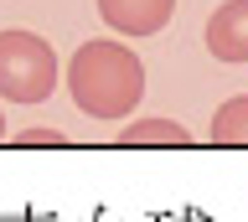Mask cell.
<instances>
[{
  "label": "cell",
  "mask_w": 248,
  "mask_h": 222,
  "mask_svg": "<svg viewBox=\"0 0 248 222\" xmlns=\"http://www.w3.org/2000/svg\"><path fill=\"white\" fill-rule=\"evenodd\" d=\"M186 140L191 134L176 119H140V124L124 129V145H186Z\"/></svg>",
  "instance_id": "cell-6"
},
{
  "label": "cell",
  "mask_w": 248,
  "mask_h": 222,
  "mask_svg": "<svg viewBox=\"0 0 248 222\" xmlns=\"http://www.w3.org/2000/svg\"><path fill=\"white\" fill-rule=\"evenodd\" d=\"M212 140L217 145H248V93L228 98V104L212 114Z\"/></svg>",
  "instance_id": "cell-5"
},
{
  "label": "cell",
  "mask_w": 248,
  "mask_h": 222,
  "mask_svg": "<svg viewBox=\"0 0 248 222\" xmlns=\"http://www.w3.org/2000/svg\"><path fill=\"white\" fill-rule=\"evenodd\" d=\"M98 16L119 36H155L176 16V0H98Z\"/></svg>",
  "instance_id": "cell-3"
},
{
  "label": "cell",
  "mask_w": 248,
  "mask_h": 222,
  "mask_svg": "<svg viewBox=\"0 0 248 222\" xmlns=\"http://www.w3.org/2000/svg\"><path fill=\"white\" fill-rule=\"evenodd\" d=\"M16 145H62V134H57V129H21Z\"/></svg>",
  "instance_id": "cell-7"
},
{
  "label": "cell",
  "mask_w": 248,
  "mask_h": 222,
  "mask_svg": "<svg viewBox=\"0 0 248 222\" xmlns=\"http://www.w3.org/2000/svg\"><path fill=\"white\" fill-rule=\"evenodd\" d=\"M207 52L217 62H248V0H222L207 21Z\"/></svg>",
  "instance_id": "cell-4"
},
{
  "label": "cell",
  "mask_w": 248,
  "mask_h": 222,
  "mask_svg": "<svg viewBox=\"0 0 248 222\" xmlns=\"http://www.w3.org/2000/svg\"><path fill=\"white\" fill-rule=\"evenodd\" d=\"M57 52L36 31H0V98L5 104H42L57 93Z\"/></svg>",
  "instance_id": "cell-2"
},
{
  "label": "cell",
  "mask_w": 248,
  "mask_h": 222,
  "mask_svg": "<svg viewBox=\"0 0 248 222\" xmlns=\"http://www.w3.org/2000/svg\"><path fill=\"white\" fill-rule=\"evenodd\" d=\"M0 140H5V114H0Z\"/></svg>",
  "instance_id": "cell-8"
},
{
  "label": "cell",
  "mask_w": 248,
  "mask_h": 222,
  "mask_svg": "<svg viewBox=\"0 0 248 222\" xmlns=\"http://www.w3.org/2000/svg\"><path fill=\"white\" fill-rule=\"evenodd\" d=\"M67 93L88 119H129L145 98V62L124 42H83L67 62Z\"/></svg>",
  "instance_id": "cell-1"
}]
</instances>
